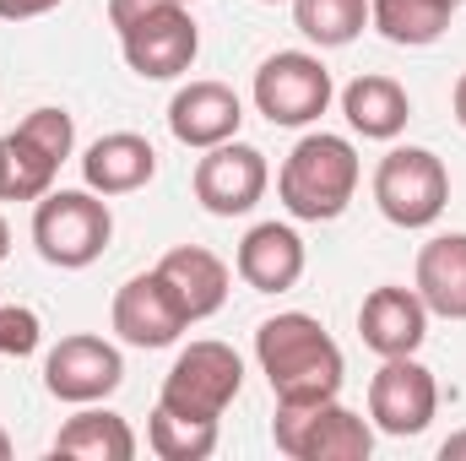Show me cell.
Here are the masks:
<instances>
[{
  "label": "cell",
  "mask_w": 466,
  "mask_h": 461,
  "mask_svg": "<svg viewBox=\"0 0 466 461\" xmlns=\"http://www.w3.org/2000/svg\"><path fill=\"white\" fill-rule=\"evenodd\" d=\"M255 364L277 402H331L348 380L342 347L304 310H288L255 326Z\"/></svg>",
  "instance_id": "cell-1"
},
{
  "label": "cell",
  "mask_w": 466,
  "mask_h": 461,
  "mask_svg": "<svg viewBox=\"0 0 466 461\" xmlns=\"http://www.w3.org/2000/svg\"><path fill=\"white\" fill-rule=\"evenodd\" d=\"M358 196V152L348 136L315 130L304 136L282 174H277V201L299 218V223H337Z\"/></svg>",
  "instance_id": "cell-2"
},
{
  "label": "cell",
  "mask_w": 466,
  "mask_h": 461,
  "mask_svg": "<svg viewBox=\"0 0 466 461\" xmlns=\"http://www.w3.org/2000/svg\"><path fill=\"white\" fill-rule=\"evenodd\" d=\"M115 239V212L98 190H49L33 207V244L49 266L82 271Z\"/></svg>",
  "instance_id": "cell-3"
},
{
  "label": "cell",
  "mask_w": 466,
  "mask_h": 461,
  "mask_svg": "<svg viewBox=\"0 0 466 461\" xmlns=\"http://www.w3.org/2000/svg\"><path fill=\"white\" fill-rule=\"evenodd\" d=\"M271 440H277L282 456L293 461H369L374 456V429L352 407H342L337 396L331 402H277Z\"/></svg>",
  "instance_id": "cell-4"
},
{
  "label": "cell",
  "mask_w": 466,
  "mask_h": 461,
  "mask_svg": "<svg viewBox=\"0 0 466 461\" xmlns=\"http://www.w3.org/2000/svg\"><path fill=\"white\" fill-rule=\"evenodd\" d=\"M374 207L396 229H429L451 207V169L429 147H390L374 169Z\"/></svg>",
  "instance_id": "cell-5"
},
{
  "label": "cell",
  "mask_w": 466,
  "mask_h": 461,
  "mask_svg": "<svg viewBox=\"0 0 466 461\" xmlns=\"http://www.w3.org/2000/svg\"><path fill=\"white\" fill-rule=\"evenodd\" d=\"M255 109L271 119V125H315V119L331 109V71L320 66V55L309 49H277L271 60H260L255 71Z\"/></svg>",
  "instance_id": "cell-6"
},
{
  "label": "cell",
  "mask_w": 466,
  "mask_h": 461,
  "mask_svg": "<svg viewBox=\"0 0 466 461\" xmlns=\"http://www.w3.org/2000/svg\"><path fill=\"white\" fill-rule=\"evenodd\" d=\"M238 385H244V364L228 343H190L163 374L157 402L174 413H190V418H223Z\"/></svg>",
  "instance_id": "cell-7"
},
{
  "label": "cell",
  "mask_w": 466,
  "mask_h": 461,
  "mask_svg": "<svg viewBox=\"0 0 466 461\" xmlns=\"http://www.w3.org/2000/svg\"><path fill=\"white\" fill-rule=\"evenodd\" d=\"M76 147V119L66 109H33L11 136H5V158H11V185L5 201H38L49 196L60 163Z\"/></svg>",
  "instance_id": "cell-8"
},
{
  "label": "cell",
  "mask_w": 466,
  "mask_h": 461,
  "mask_svg": "<svg viewBox=\"0 0 466 461\" xmlns=\"http://www.w3.org/2000/svg\"><path fill=\"white\" fill-rule=\"evenodd\" d=\"M119 49H125V66L141 77V82H174L196 66L201 55V27L190 22V11L179 0L157 5L152 16H141L136 27L119 33Z\"/></svg>",
  "instance_id": "cell-9"
},
{
  "label": "cell",
  "mask_w": 466,
  "mask_h": 461,
  "mask_svg": "<svg viewBox=\"0 0 466 461\" xmlns=\"http://www.w3.org/2000/svg\"><path fill=\"white\" fill-rule=\"evenodd\" d=\"M434 413H440V380L412 353L385 358L380 374L369 380V418H374V429L396 435V440H412V435H423L434 424Z\"/></svg>",
  "instance_id": "cell-10"
},
{
  "label": "cell",
  "mask_w": 466,
  "mask_h": 461,
  "mask_svg": "<svg viewBox=\"0 0 466 461\" xmlns=\"http://www.w3.org/2000/svg\"><path fill=\"white\" fill-rule=\"evenodd\" d=\"M125 385V358L115 343L104 337H60L44 358V391L55 402H71V407H87V402H104Z\"/></svg>",
  "instance_id": "cell-11"
},
{
  "label": "cell",
  "mask_w": 466,
  "mask_h": 461,
  "mask_svg": "<svg viewBox=\"0 0 466 461\" xmlns=\"http://www.w3.org/2000/svg\"><path fill=\"white\" fill-rule=\"evenodd\" d=\"M271 185V169H266V152L249 147V141H223V147H207V158L196 163V201L212 212V218H244Z\"/></svg>",
  "instance_id": "cell-12"
},
{
  "label": "cell",
  "mask_w": 466,
  "mask_h": 461,
  "mask_svg": "<svg viewBox=\"0 0 466 461\" xmlns=\"http://www.w3.org/2000/svg\"><path fill=\"white\" fill-rule=\"evenodd\" d=\"M115 332L119 343L130 347H168L179 343V332L190 326V315H185V304H179V293L163 282V271H141V277H130L125 288L115 293Z\"/></svg>",
  "instance_id": "cell-13"
},
{
  "label": "cell",
  "mask_w": 466,
  "mask_h": 461,
  "mask_svg": "<svg viewBox=\"0 0 466 461\" xmlns=\"http://www.w3.org/2000/svg\"><path fill=\"white\" fill-rule=\"evenodd\" d=\"M358 337L369 353L380 358H401V353H418L429 337V304L418 299V288H374L358 310Z\"/></svg>",
  "instance_id": "cell-14"
},
{
  "label": "cell",
  "mask_w": 466,
  "mask_h": 461,
  "mask_svg": "<svg viewBox=\"0 0 466 461\" xmlns=\"http://www.w3.org/2000/svg\"><path fill=\"white\" fill-rule=\"evenodd\" d=\"M238 125H244V104H238V93H233L228 82H190V87H179L174 104H168V130H174V141H179V147H196V152L233 141Z\"/></svg>",
  "instance_id": "cell-15"
},
{
  "label": "cell",
  "mask_w": 466,
  "mask_h": 461,
  "mask_svg": "<svg viewBox=\"0 0 466 461\" xmlns=\"http://www.w3.org/2000/svg\"><path fill=\"white\" fill-rule=\"evenodd\" d=\"M233 271L255 288V293H288L304 277V239L288 223H255L238 239Z\"/></svg>",
  "instance_id": "cell-16"
},
{
  "label": "cell",
  "mask_w": 466,
  "mask_h": 461,
  "mask_svg": "<svg viewBox=\"0 0 466 461\" xmlns=\"http://www.w3.org/2000/svg\"><path fill=\"white\" fill-rule=\"evenodd\" d=\"M152 174H157V152L136 130H109L82 152V179L98 196H130V190L152 185Z\"/></svg>",
  "instance_id": "cell-17"
},
{
  "label": "cell",
  "mask_w": 466,
  "mask_h": 461,
  "mask_svg": "<svg viewBox=\"0 0 466 461\" xmlns=\"http://www.w3.org/2000/svg\"><path fill=\"white\" fill-rule=\"evenodd\" d=\"M157 271H163V282L179 293L190 326L207 321V315H218V310L228 304V266H223L212 250H201V244H179V250H168V255L157 261Z\"/></svg>",
  "instance_id": "cell-18"
},
{
  "label": "cell",
  "mask_w": 466,
  "mask_h": 461,
  "mask_svg": "<svg viewBox=\"0 0 466 461\" xmlns=\"http://www.w3.org/2000/svg\"><path fill=\"white\" fill-rule=\"evenodd\" d=\"M418 299L429 315L466 321V233H434L418 250Z\"/></svg>",
  "instance_id": "cell-19"
},
{
  "label": "cell",
  "mask_w": 466,
  "mask_h": 461,
  "mask_svg": "<svg viewBox=\"0 0 466 461\" xmlns=\"http://www.w3.org/2000/svg\"><path fill=\"white\" fill-rule=\"evenodd\" d=\"M342 115L363 141H396L412 119V98L396 77H358L342 87Z\"/></svg>",
  "instance_id": "cell-20"
},
{
  "label": "cell",
  "mask_w": 466,
  "mask_h": 461,
  "mask_svg": "<svg viewBox=\"0 0 466 461\" xmlns=\"http://www.w3.org/2000/svg\"><path fill=\"white\" fill-rule=\"evenodd\" d=\"M55 456H76V461H130L136 456V435L130 424L109 413V407H93L76 413L60 435H55Z\"/></svg>",
  "instance_id": "cell-21"
},
{
  "label": "cell",
  "mask_w": 466,
  "mask_h": 461,
  "mask_svg": "<svg viewBox=\"0 0 466 461\" xmlns=\"http://www.w3.org/2000/svg\"><path fill=\"white\" fill-rule=\"evenodd\" d=\"M451 16H456V0H369V27H380V38L401 49H423L445 38Z\"/></svg>",
  "instance_id": "cell-22"
},
{
  "label": "cell",
  "mask_w": 466,
  "mask_h": 461,
  "mask_svg": "<svg viewBox=\"0 0 466 461\" xmlns=\"http://www.w3.org/2000/svg\"><path fill=\"white\" fill-rule=\"evenodd\" d=\"M147 446L163 461H207L218 451V418H190V413H174V407H152V424H147Z\"/></svg>",
  "instance_id": "cell-23"
},
{
  "label": "cell",
  "mask_w": 466,
  "mask_h": 461,
  "mask_svg": "<svg viewBox=\"0 0 466 461\" xmlns=\"http://www.w3.org/2000/svg\"><path fill=\"white\" fill-rule=\"evenodd\" d=\"M293 22L320 49H348L369 27V0H293Z\"/></svg>",
  "instance_id": "cell-24"
},
{
  "label": "cell",
  "mask_w": 466,
  "mask_h": 461,
  "mask_svg": "<svg viewBox=\"0 0 466 461\" xmlns=\"http://www.w3.org/2000/svg\"><path fill=\"white\" fill-rule=\"evenodd\" d=\"M38 337H44V326H38V315L27 304H5L0 310V358H27L38 347Z\"/></svg>",
  "instance_id": "cell-25"
},
{
  "label": "cell",
  "mask_w": 466,
  "mask_h": 461,
  "mask_svg": "<svg viewBox=\"0 0 466 461\" xmlns=\"http://www.w3.org/2000/svg\"><path fill=\"white\" fill-rule=\"evenodd\" d=\"M157 5H168V0H109V27L125 33V27H136L141 16H152Z\"/></svg>",
  "instance_id": "cell-26"
},
{
  "label": "cell",
  "mask_w": 466,
  "mask_h": 461,
  "mask_svg": "<svg viewBox=\"0 0 466 461\" xmlns=\"http://www.w3.org/2000/svg\"><path fill=\"white\" fill-rule=\"evenodd\" d=\"M60 0H0V16L5 22H27V16H44V11H55Z\"/></svg>",
  "instance_id": "cell-27"
},
{
  "label": "cell",
  "mask_w": 466,
  "mask_h": 461,
  "mask_svg": "<svg viewBox=\"0 0 466 461\" xmlns=\"http://www.w3.org/2000/svg\"><path fill=\"white\" fill-rule=\"evenodd\" d=\"M440 461H466V429H461V435H451V440L440 446Z\"/></svg>",
  "instance_id": "cell-28"
},
{
  "label": "cell",
  "mask_w": 466,
  "mask_h": 461,
  "mask_svg": "<svg viewBox=\"0 0 466 461\" xmlns=\"http://www.w3.org/2000/svg\"><path fill=\"white\" fill-rule=\"evenodd\" d=\"M451 109H456V125L466 130V71H461V82H456V93H451Z\"/></svg>",
  "instance_id": "cell-29"
},
{
  "label": "cell",
  "mask_w": 466,
  "mask_h": 461,
  "mask_svg": "<svg viewBox=\"0 0 466 461\" xmlns=\"http://www.w3.org/2000/svg\"><path fill=\"white\" fill-rule=\"evenodd\" d=\"M5 185H11V158H5V141H0V201H5Z\"/></svg>",
  "instance_id": "cell-30"
},
{
  "label": "cell",
  "mask_w": 466,
  "mask_h": 461,
  "mask_svg": "<svg viewBox=\"0 0 466 461\" xmlns=\"http://www.w3.org/2000/svg\"><path fill=\"white\" fill-rule=\"evenodd\" d=\"M11 255V229H5V218H0V261Z\"/></svg>",
  "instance_id": "cell-31"
},
{
  "label": "cell",
  "mask_w": 466,
  "mask_h": 461,
  "mask_svg": "<svg viewBox=\"0 0 466 461\" xmlns=\"http://www.w3.org/2000/svg\"><path fill=\"white\" fill-rule=\"evenodd\" d=\"M0 461H11V435L0 429Z\"/></svg>",
  "instance_id": "cell-32"
},
{
  "label": "cell",
  "mask_w": 466,
  "mask_h": 461,
  "mask_svg": "<svg viewBox=\"0 0 466 461\" xmlns=\"http://www.w3.org/2000/svg\"><path fill=\"white\" fill-rule=\"evenodd\" d=\"M260 5H277V0H260Z\"/></svg>",
  "instance_id": "cell-33"
},
{
  "label": "cell",
  "mask_w": 466,
  "mask_h": 461,
  "mask_svg": "<svg viewBox=\"0 0 466 461\" xmlns=\"http://www.w3.org/2000/svg\"><path fill=\"white\" fill-rule=\"evenodd\" d=\"M179 5H190V0H179Z\"/></svg>",
  "instance_id": "cell-34"
},
{
  "label": "cell",
  "mask_w": 466,
  "mask_h": 461,
  "mask_svg": "<svg viewBox=\"0 0 466 461\" xmlns=\"http://www.w3.org/2000/svg\"><path fill=\"white\" fill-rule=\"evenodd\" d=\"M456 5H461V0H456Z\"/></svg>",
  "instance_id": "cell-35"
}]
</instances>
